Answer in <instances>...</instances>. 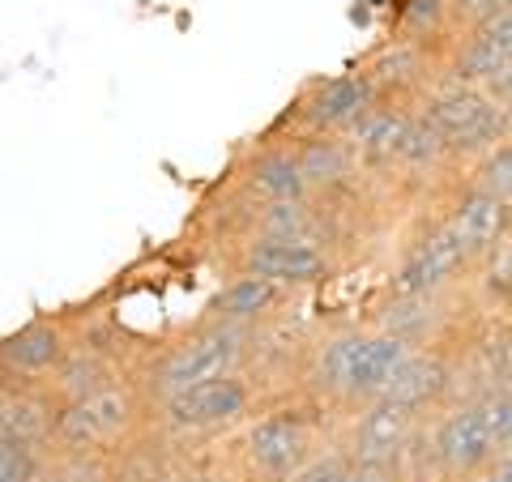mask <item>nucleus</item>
Returning a JSON list of instances; mask_svg holds the SVG:
<instances>
[{"instance_id": "obj_7", "label": "nucleus", "mask_w": 512, "mask_h": 482, "mask_svg": "<svg viewBox=\"0 0 512 482\" xmlns=\"http://www.w3.org/2000/svg\"><path fill=\"white\" fill-rule=\"evenodd\" d=\"M427 120L440 128V137L448 141L457 167L466 171L470 163H478L483 154H491L500 141H508L512 133V116L487 94V86H461V82H444L431 86L423 94Z\"/></svg>"}, {"instance_id": "obj_14", "label": "nucleus", "mask_w": 512, "mask_h": 482, "mask_svg": "<svg viewBox=\"0 0 512 482\" xmlns=\"http://www.w3.org/2000/svg\"><path fill=\"white\" fill-rule=\"evenodd\" d=\"M73 346V320L30 316L26 325L0 337V372L9 384H47Z\"/></svg>"}, {"instance_id": "obj_24", "label": "nucleus", "mask_w": 512, "mask_h": 482, "mask_svg": "<svg viewBox=\"0 0 512 482\" xmlns=\"http://www.w3.org/2000/svg\"><path fill=\"white\" fill-rule=\"evenodd\" d=\"M39 482H111V457H60V453H52Z\"/></svg>"}, {"instance_id": "obj_28", "label": "nucleus", "mask_w": 512, "mask_h": 482, "mask_svg": "<svg viewBox=\"0 0 512 482\" xmlns=\"http://www.w3.org/2000/svg\"><path fill=\"white\" fill-rule=\"evenodd\" d=\"M474 39H483L495 56H500L508 69H512V5L508 9H500V13H491V18H483V22H474V26H466Z\"/></svg>"}, {"instance_id": "obj_9", "label": "nucleus", "mask_w": 512, "mask_h": 482, "mask_svg": "<svg viewBox=\"0 0 512 482\" xmlns=\"http://www.w3.org/2000/svg\"><path fill=\"white\" fill-rule=\"evenodd\" d=\"M423 423L427 419H419L414 410L397 406L389 397H376V401H367V406H359L355 414L338 419V444L346 448L350 461L393 465V470H402Z\"/></svg>"}, {"instance_id": "obj_17", "label": "nucleus", "mask_w": 512, "mask_h": 482, "mask_svg": "<svg viewBox=\"0 0 512 482\" xmlns=\"http://www.w3.org/2000/svg\"><path fill=\"white\" fill-rule=\"evenodd\" d=\"M295 154L303 163V175L312 184V197L320 201H355L359 188L367 180V171L359 167L350 141L338 133H295Z\"/></svg>"}, {"instance_id": "obj_29", "label": "nucleus", "mask_w": 512, "mask_h": 482, "mask_svg": "<svg viewBox=\"0 0 512 482\" xmlns=\"http://www.w3.org/2000/svg\"><path fill=\"white\" fill-rule=\"evenodd\" d=\"M448 5H453V22H457V30H466V26H474V22L491 18V13L508 9L512 0H448Z\"/></svg>"}, {"instance_id": "obj_11", "label": "nucleus", "mask_w": 512, "mask_h": 482, "mask_svg": "<svg viewBox=\"0 0 512 482\" xmlns=\"http://www.w3.org/2000/svg\"><path fill=\"white\" fill-rule=\"evenodd\" d=\"M355 69L372 82L380 99H393V103H423V94L444 82V56L436 47H423L397 35L380 39Z\"/></svg>"}, {"instance_id": "obj_33", "label": "nucleus", "mask_w": 512, "mask_h": 482, "mask_svg": "<svg viewBox=\"0 0 512 482\" xmlns=\"http://www.w3.org/2000/svg\"><path fill=\"white\" fill-rule=\"evenodd\" d=\"M167 474H171V470H167ZM167 474H150V470H146V474H120V478H116V465H111V482H167Z\"/></svg>"}, {"instance_id": "obj_32", "label": "nucleus", "mask_w": 512, "mask_h": 482, "mask_svg": "<svg viewBox=\"0 0 512 482\" xmlns=\"http://www.w3.org/2000/svg\"><path fill=\"white\" fill-rule=\"evenodd\" d=\"M167 482H218L210 470H201V465H180V470H171Z\"/></svg>"}, {"instance_id": "obj_12", "label": "nucleus", "mask_w": 512, "mask_h": 482, "mask_svg": "<svg viewBox=\"0 0 512 482\" xmlns=\"http://www.w3.org/2000/svg\"><path fill=\"white\" fill-rule=\"evenodd\" d=\"M231 192L256 205H282V201H312V184L303 175L291 137H265L252 146L231 171Z\"/></svg>"}, {"instance_id": "obj_5", "label": "nucleus", "mask_w": 512, "mask_h": 482, "mask_svg": "<svg viewBox=\"0 0 512 482\" xmlns=\"http://www.w3.org/2000/svg\"><path fill=\"white\" fill-rule=\"evenodd\" d=\"M261 384L252 380V372L239 376H222V380H205L192 389L163 397L150 406V431L167 444H197V440H214L239 431L256 410H261Z\"/></svg>"}, {"instance_id": "obj_1", "label": "nucleus", "mask_w": 512, "mask_h": 482, "mask_svg": "<svg viewBox=\"0 0 512 482\" xmlns=\"http://www.w3.org/2000/svg\"><path fill=\"white\" fill-rule=\"evenodd\" d=\"M410 350H414L410 342L376 329L372 320L333 325L308 346V359H303L299 372V397L316 401L325 414L346 419L367 401L384 397Z\"/></svg>"}, {"instance_id": "obj_4", "label": "nucleus", "mask_w": 512, "mask_h": 482, "mask_svg": "<svg viewBox=\"0 0 512 482\" xmlns=\"http://www.w3.org/2000/svg\"><path fill=\"white\" fill-rule=\"evenodd\" d=\"M150 423V397L133 376L103 384L77 401H64L56 414L52 453L60 457H116Z\"/></svg>"}, {"instance_id": "obj_27", "label": "nucleus", "mask_w": 512, "mask_h": 482, "mask_svg": "<svg viewBox=\"0 0 512 482\" xmlns=\"http://www.w3.org/2000/svg\"><path fill=\"white\" fill-rule=\"evenodd\" d=\"M346 478H350V457H346V448L333 440V444L320 448L291 482H346Z\"/></svg>"}, {"instance_id": "obj_18", "label": "nucleus", "mask_w": 512, "mask_h": 482, "mask_svg": "<svg viewBox=\"0 0 512 482\" xmlns=\"http://www.w3.org/2000/svg\"><path fill=\"white\" fill-rule=\"evenodd\" d=\"M419 103H393V99H376L372 107L363 111V120L350 128L346 141L355 150L359 167L367 171V180H380L393 171V158L402 150V137H406V124L414 116Z\"/></svg>"}, {"instance_id": "obj_19", "label": "nucleus", "mask_w": 512, "mask_h": 482, "mask_svg": "<svg viewBox=\"0 0 512 482\" xmlns=\"http://www.w3.org/2000/svg\"><path fill=\"white\" fill-rule=\"evenodd\" d=\"M56 414L60 401L47 393V384H9L0 393V440L52 453Z\"/></svg>"}, {"instance_id": "obj_31", "label": "nucleus", "mask_w": 512, "mask_h": 482, "mask_svg": "<svg viewBox=\"0 0 512 482\" xmlns=\"http://www.w3.org/2000/svg\"><path fill=\"white\" fill-rule=\"evenodd\" d=\"M487 94H491V99L500 103V107L508 111V116H512V69H508V73H500V77H495V82L487 86Z\"/></svg>"}, {"instance_id": "obj_16", "label": "nucleus", "mask_w": 512, "mask_h": 482, "mask_svg": "<svg viewBox=\"0 0 512 482\" xmlns=\"http://www.w3.org/2000/svg\"><path fill=\"white\" fill-rule=\"evenodd\" d=\"M431 210L457 231V239L470 248L474 265L512 231V205L491 197V192H483V188H474L466 175H461L457 184H448Z\"/></svg>"}, {"instance_id": "obj_36", "label": "nucleus", "mask_w": 512, "mask_h": 482, "mask_svg": "<svg viewBox=\"0 0 512 482\" xmlns=\"http://www.w3.org/2000/svg\"><path fill=\"white\" fill-rule=\"evenodd\" d=\"M504 320H508V325H512V308H508V312H504Z\"/></svg>"}, {"instance_id": "obj_10", "label": "nucleus", "mask_w": 512, "mask_h": 482, "mask_svg": "<svg viewBox=\"0 0 512 482\" xmlns=\"http://www.w3.org/2000/svg\"><path fill=\"white\" fill-rule=\"evenodd\" d=\"M376 99L380 94L372 90V82H367L359 69L329 73V77H316V82H308L295 94L291 111H286V124H291V137L295 133H338V137H346Z\"/></svg>"}, {"instance_id": "obj_3", "label": "nucleus", "mask_w": 512, "mask_h": 482, "mask_svg": "<svg viewBox=\"0 0 512 482\" xmlns=\"http://www.w3.org/2000/svg\"><path fill=\"white\" fill-rule=\"evenodd\" d=\"M325 410L308 397L269 401L235 431V465L248 482H291L320 448Z\"/></svg>"}, {"instance_id": "obj_30", "label": "nucleus", "mask_w": 512, "mask_h": 482, "mask_svg": "<svg viewBox=\"0 0 512 482\" xmlns=\"http://www.w3.org/2000/svg\"><path fill=\"white\" fill-rule=\"evenodd\" d=\"M474 482H512V448H504V453L495 457V461H491L487 470L478 474Z\"/></svg>"}, {"instance_id": "obj_26", "label": "nucleus", "mask_w": 512, "mask_h": 482, "mask_svg": "<svg viewBox=\"0 0 512 482\" xmlns=\"http://www.w3.org/2000/svg\"><path fill=\"white\" fill-rule=\"evenodd\" d=\"M478 414H483V423L491 431V440L495 448H512V389H500V393H487V397H478L474 401Z\"/></svg>"}, {"instance_id": "obj_35", "label": "nucleus", "mask_w": 512, "mask_h": 482, "mask_svg": "<svg viewBox=\"0 0 512 482\" xmlns=\"http://www.w3.org/2000/svg\"><path fill=\"white\" fill-rule=\"evenodd\" d=\"M397 482H419V478H406V474H402V478H397Z\"/></svg>"}, {"instance_id": "obj_2", "label": "nucleus", "mask_w": 512, "mask_h": 482, "mask_svg": "<svg viewBox=\"0 0 512 482\" xmlns=\"http://www.w3.org/2000/svg\"><path fill=\"white\" fill-rule=\"evenodd\" d=\"M256 342H261V329H239V325H227V320L201 316L197 325L184 329L180 337L154 346L128 376L137 380V389L146 393L154 406V401L184 393L192 384L252 372Z\"/></svg>"}, {"instance_id": "obj_25", "label": "nucleus", "mask_w": 512, "mask_h": 482, "mask_svg": "<svg viewBox=\"0 0 512 482\" xmlns=\"http://www.w3.org/2000/svg\"><path fill=\"white\" fill-rule=\"evenodd\" d=\"M47 457L52 453H43V448L0 440V482H39Z\"/></svg>"}, {"instance_id": "obj_15", "label": "nucleus", "mask_w": 512, "mask_h": 482, "mask_svg": "<svg viewBox=\"0 0 512 482\" xmlns=\"http://www.w3.org/2000/svg\"><path fill=\"white\" fill-rule=\"evenodd\" d=\"M384 397L431 419L436 410L457 401V346H414L406 363L397 367Z\"/></svg>"}, {"instance_id": "obj_34", "label": "nucleus", "mask_w": 512, "mask_h": 482, "mask_svg": "<svg viewBox=\"0 0 512 482\" xmlns=\"http://www.w3.org/2000/svg\"><path fill=\"white\" fill-rule=\"evenodd\" d=\"M5 389H9V376H5V372H0V393H5Z\"/></svg>"}, {"instance_id": "obj_23", "label": "nucleus", "mask_w": 512, "mask_h": 482, "mask_svg": "<svg viewBox=\"0 0 512 482\" xmlns=\"http://www.w3.org/2000/svg\"><path fill=\"white\" fill-rule=\"evenodd\" d=\"M466 180L474 188H483V192H491V197H500V201L512 205V133L491 154H483L478 163L466 167Z\"/></svg>"}, {"instance_id": "obj_22", "label": "nucleus", "mask_w": 512, "mask_h": 482, "mask_svg": "<svg viewBox=\"0 0 512 482\" xmlns=\"http://www.w3.org/2000/svg\"><path fill=\"white\" fill-rule=\"evenodd\" d=\"M470 295L478 299V308L495 316H504L512 308V231L474 265Z\"/></svg>"}, {"instance_id": "obj_6", "label": "nucleus", "mask_w": 512, "mask_h": 482, "mask_svg": "<svg viewBox=\"0 0 512 482\" xmlns=\"http://www.w3.org/2000/svg\"><path fill=\"white\" fill-rule=\"evenodd\" d=\"M474 278V256L457 239V231L431 210L419 227L397 248V261L384 278V299H414V295H444Z\"/></svg>"}, {"instance_id": "obj_21", "label": "nucleus", "mask_w": 512, "mask_h": 482, "mask_svg": "<svg viewBox=\"0 0 512 482\" xmlns=\"http://www.w3.org/2000/svg\"><path fill=\"white\" fill-rule=\"evenodd\" d=\"M393 35L410 39V43H423V47H436V52L444 56V47L457 35L453 5H448V0H402L397 13H393Z\"/></svg>"}, {"instance_id": "obj_20", "label": "nucleus", "mask_w": 512, "mask_h": 482, "mask_svg": "<svg viewBox=\"0 0 512 482\" xmlns=\"http://www.w3.org/2000/svg\"><path fill=\"white\" fill-rule=\"evenodd\" d=\"M295 295L282 291V286L265 282V278H252V273H231L222 282V291L210 299L205 316L210 320H227V325H239V329H265L282 320V308L291 303Z\"/></svg>"}, {"instance_id": "obj_13", "label": "nucleus", "mask_w": 512, "mask_h": 482, "mask_svg": "<svg viewBox=\"0 0 512 482\" xmlns=\"http://www.w3.org/2000/svg\"><path fill=\"white\" fill-rule=\"evenodd\" d=\"M512 389V325L487 312L457 342V401H478Z\"/></svg>"}, {"instance_id": "obj_8", "label": "nucleus", "mask_w": 512, "mask_h": 482, "mask_svg": "<svg viewBox=\"0 0 512 482\" xmlns=\"http://www.w3.org/2000/svg\"><path fill=\"white\" fill-rule=\"evenodd\" d=\"M227 256L235 273L265 278L291 295L329 282L333 269H338L333 248L316 244V239H282V235H239Z\"/></svg>"}]
</instances>
